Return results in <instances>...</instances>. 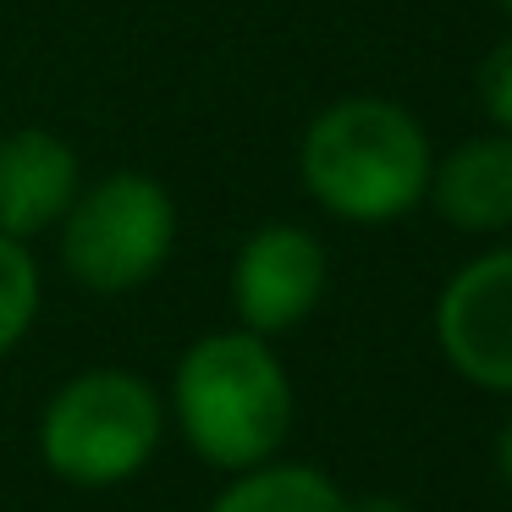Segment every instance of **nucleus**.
Segmentation results:
<instances>
[{
  "label": "nucleus",
  "instance_id": "obj_1",
  "mask_svg": "<svg viewBox=\"0 0 512 512\" xmlns=\"http://www.w3.org/2000/svg\"><path fill=\"white\" fill-rule=\"evenodd\" d=\"M292 375L270 336L243 325L204 331L182 347L166 386V419L188 441V452L215 474H243L254 463L281 457L292 435Z\"/></svg>",
  "mask_w": 512,
  "mask_h": 512
},
{
  "label": "nucleus",
  "instance_id": "obj_2",
  "mask_svg": "<svg viewBox=\"0 0 512 512\" xmlns=\"http://www.w3.org/2000/svg\"><path fill=\"white\" fill-rule=\"evenodd\" d=\"M435 149L424 122L386 94L331 100L298 144V182L331 221L391 226L430 193Z\"/></svg>",
  "mask_w": 512,
  "mask_h": 512
},
{
  "label": "nucleus",
  "instance_id": "obj_3",
  "mask_svg": "<svg viewBox=\"0 0 512 512\" xmlns=\"http://www.w3.org/2000/svg\"><path fill=\"white\" fill-rule=\"evenodd\" d=\"M166 391L122 364L67 375L45 397L34 446L50 479L72 490H122L155 463L166 441Z\"/></svg>",
  "mask_w": 512,
  "mask_h": 512
},
{
  "label": "nucleus",
  "instance_id": "obj_4",
  "mask_svg": "<svg viewBox=\"0 0 512 512\" xmlns=\"http://www.w3.org/2000/svg\"><path fill=\"white\" fill-rule=\"evenodd\" d=\"M182 237L177 193L138 166H116L105 177H83L78 199L56 221L61 270L94 298L138 292L171 265Z\"/></svg>",
  "mask_w": 512,
  "mask_h": 512
},
{
  "label": "nucleus",
  "instance_id": "obj_5",
  "mask_svg": "<svg viewBox=\"0 0 512 512\" xmlns=\"http://www.w3.org/2000/svg\"><path fill=\"white\" fill-rule=\"evenodd\" d=\"M325 287H331V254L325 243L298 221H265L237 243L232 254V314L243 331L254 336H287L320 309Z\"/></svg>",
  "mask_w": 512,
  "mask_h": 512
},
{
  "label": "nucleus",
  "instance_id": "obj_6",
  "mask_svg": "<svg viewBox=\"0 0 512 512\" xmlns=\"http://www.w3.org/2000/svg\"><path fill=\"white\" fill-rule=\"evenodd\" d=\"M435 347L468 386L512 397V248L468 259L441 287Z\"/></svg>",
  "mask_w": 512,
  "mask_h": 512
},
{
  "label": "nucleus",
  "instance_id": "obj_7",
  "mask_svg": "<svg viewBox=\"0 0 512 512\" xmlns=\"http://www.w3.org/2000/svg\"><path fill=\"white\" fill-rule=\"evenodd\" d=\"M83 188V160L56 127H12L0 133V232L34 237L56 232L67 204Z\"/></svg>",
  "mask_w": 512,
  "mask_h": 512
},
{
  "label": "nucleus",
  "instance_id": "obj_8",
  "mask_svg": "<svg viewBox=\"0 0 512 512\" xmlns=\"http://www.w3.org/2000/svg\"><path fill=\"white\" fill-rule=\"evenodd\" d=\"M424 204H435L452 232L468 237H496L512 226V133H474L457 149H446L430 166V193Z\"/></svg>",
  "mask_w": 512,
  "mask_h": 512
},
{
  "label": "nucleus",
  "instance_id": "obj_9",
  "mask_svg": "<svg viewBox=\"0 0 512 512\" xmlns=\"http://www.w3.org/2000/svg\"><path fill=\"white\" fill-rule=\"evenodd\" d=\"M204 512H353V496L325 468L270 457L243 474H226V485L210 496Z\"/></svg>",
  "mask_w": 512,
  "mask_h": 512
},
{
  "label": "nucleus",
  "instance_id": "obj_10",
  "mask_svg": "<svg viewBox=\"0 0 512 512\" xmlns=\"http://www.w3.org/2000/svg\"><path fill=\"white\" fill-rule=\"evenodd\" d=\"M39 309H45V276H39L34 248L0 232V358H12L28 342Z\"/></svg>",
  "mask_w": 512,
  "mask_h": 512
},
{
  "label": "nucleus",
  "instance_id": "obj_11",
  "mask_svg": "<svg viewBox=\"0 0 512 512\" xmlns=\"http://www.w3.org/2000/svg\"><path fill=\"white\" fill-rule=\"evenodd\" d=\"M474 100L496 133H512V34L490 45V56L474 72Z\"/></svg>",
  "mask_w": 512,
  "mask_h": 512
},
{
  "label": "nucleus",
  "instance_id": "obj_12",
  "mask_svg": "<svg viewBox=\"0 0 512 512\" xmlns=\"http://www.w3.org/2000/svg\"><path fill=\"white\" fill-rule=\"evenodd\" d=\"M353 512H413L402 496H353Z\"/></svg>",
  "mask_w": 512,
  "mask_h": 512
},
{
  "label": "nucleus",
  "instance_id": "obj_13",
  "mask_svg": "<svg viewBox=\"0 0 512 512\" xmlns=\"http://www.w3.org/2000/svg\"><path fill=\"white\" fill-rule=\"evenodd\" d=\"M496 468H501V479L512 485V413H507V424H501V435H496Z\"/></svg>",
  "mask_w": 512,
  "mask_h": 512
},
{
  "label": "nucleus",
  "instance_id": "obj_14",
  "mask_svg": "<svg viewBox=\"0 0 512 512\" xmlns=\"http://www.w3.org/2000/svg\"><path fill=\"white\" fill-rule=\"evenodd\" d=\"M496 6H501V12H507V17H512V0H496Z\"/></svg>",
  "mask_w": 512,
  "mask_h": 512
}]
</instances>
